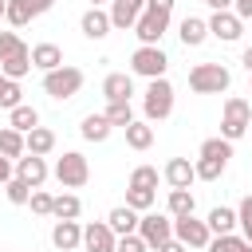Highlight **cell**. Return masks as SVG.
Segmentation results:
<instances>
[{
    "label": "cell",
    "instance_id": "obj_1",
    "mask_svg": "<svg viewBox=\"0 0 252 252\" xmlns=\"http://www.w3.org/2000/svg\"><path fill=\"white\" fill-rule=\"evenodd\" d=\"M43 91H47L55 102H67V98H75V94L83 91V71L71 67V63H63V67H55V71L43 75Z\"/></svg>",
    "mask_w": 252,
    "mask_h": 252
},
{
    "label": "cell",
    "instance_id": "obj_2",
    "mask_svg": "<svg viewBox=\"0 0 252 252\" xmlns=\"http://www.w3.org/2000/svg\"><path fill=\"white\" fill-rule=\"evenodd\" d=\"M248 122H252V106H248V98H240V94L224 98V114H220V138H224V142L244 138V134H248Z\"/></svg>",
    "mask_w": 252,
    "mask_h": 252
},
{
    "label": "cell",
    "instance_id": "obj_3",
    "mask_svg": "<svg viewBox=\"0 0 252 252\" xmlns=\"http://www.w3.org/2000/svg\"><path fill=\"white\" fill-rule=\"evenodd\" d=\"M228 83H232V75L224 63H197L189 71V87L197 94H220V91H228Z\"/></svg>",
    "mask_w": 252,
    "mask_h": 252
},
{
    "label": "cell",
    "instance_id": "obj_4",
    "mask_svg": "<svg viewBox=\"0 0 252 252\" xmlns=\"http://www.w3.org/2000/svg\"><path fill=\"white\" fill-rule=\"evenodd\" d=\"M142 110H146V122L169 118V114H173V83H169V79H150L146 98H142Z\"/></svg>",
    "mask_w": 252,
    "mask_h": 252
},
{
    "label": "cell",
    "instance_id": "obj_5",
    "mask_svg": "<svg viewBox=\"0 0 252 252\" xmlns=\"http://www.w3.org/2000/svg\"><path fill=\"white\" fill-rule=\"evenodd\" d=\"M55 177H59L63 189H83V185L91 181V165H87V158H83L79 150H67V154L55 161Z\"/></svg>",
    "mask_w": 252,
    "mask_h": 252
},
{
    "label": "cell",
    "instance_id": "obj_6",
    "mask_svg": "<svg viewBox=\"0 0 252 252\" xmlns=\"http://www.w3.org/2000/svg\"><path fill=\"white\" fill-rule=\"evenodd\" d=\"M165 67H169V55H165L161 47L138 43V51L130 55V71L142 75V79H165Z\"/></svg>",
    "mask_w": 252,
    "mask_h": 252
},
{
    "label": "cell",
    "instance_id": "obj_7",
    "mask_svg": "<svg viewBox=\"0 0 252 252\" xmlns=\"http://www.w3.org/2000/svg\"><path fill=\"white\" fill-rule=\"evenodd\" d=\"M173 240H181L185 248L205 252V248H209V240H213V232H209V224H205V220H197V217L189 213V217H173Z\"/></svg>",
    "mask_w": 252,
    "mask_h": 252
},
{
    "label": "cell",
    "instance_id": "obj_8",
    "mask_svg": "<svg viewBox=\"0 0 252 252\" xmlns=\"http://www.w3.org/2000/svg\"><path fill=\"white\" fill-rule=\"evenodd\" d=\"M138 236L146 240V248H158L173 236V217L169 213H146L138 217Z\"/></svg>",
    "mask_w": 252,
    "mask_h": 252
},
{
    "label": "cell",
    "instance_id": "obj_9",
    "mask_svg": "<svg viewBox=\"0 0 252 252\" xmlns=\"http://www.w3.org/2000/svg\"><path fill=\"white\" fill-rule=\"evenodd\" d=\"M165 28H169V16H165V12H150V8H142L138 24H134V35H138L146 47H158V39L165 35Z\"/></svg>",
    "mask_w": 252,
    "mask_h": 252
},
{
    "label": "cell",
    "instance_id": "obj_10",
    "mask_svg": "<svg viewBox=\"0 0 252 252\" xmlns=\"http://www.w3.org/2000/svg\"><path fill=\"white\" fill-rule=\"evenodd\" d=\"M205 24H209V35H217L220 43H236V39L244 35V20H240L232 8H228V12H213Z\"/></svg>",
    "mask_w": 252,
    "mask_h": 252
},
{
    "label": "cell",
    "instance_id": "obj_11",
    "mask_svg": "<svg viewBox=\"0 0 252 252\" xmlns=\"http://www.w3.org/2000/svg\"><path fill=\"white\" fill-rule=\"evenodd\" d=\"M114 244H118V236L110 232L106 220H91V224L83 228V248H87V252H114Z\"/></svg>",
    "mask_w": 252,
    "mask_h": 252
},
{
    "label": "cell",
    "instance_id": "obj_12",
    "mask_svg": "<svg viewBox=\"0 0 252 252\" xmlns=\"http://www.w3.org/2000/svg\"><path fill=\"white\" fill-rule=\"evenodd\" d=\"M16 177H20L24 185L39 189V185L47 181V161L35 158V154H24V158H16Z\"/></svg>",
    "mask_w": 252,
    "mask_h": 252
},
{
    "label": "cell",
    "instance_id": "obj_13",
    "mask_svg": "<svg viewBox=\"0 0 252 252\" xmlns=\"http://www.w3.org/2000/svg\"><path fill=\"white\" fill-rule=\"evenodd\" d=\"M51 244H55L59 252H75V248H83V224H79V220H55V228H51Z\"/></svg>",
    "mask_w": 252,
    "mask_h": 252
},
{
    "label": "cell",
    "instance_id": "obj_14",
    "mask_svg": "<svg viewBox=\"0 0 252 252\" xmlns=\"http://www.w3.org/2000/svg\"><path fill=\"white\" fill-rule=\"evenodd\" d=\"M161 177L169 181V189H189V185L197 181V173H193V161H189V158H169V161H165V169H161Z\"/></svg>",
    "mask_w": 252,
    "mask_h": 252
},
{
    "label": "cell",
    "instance_id": "obj_15",
    "mask_svg": "<svg viewBox=\"0 0 252 252\" xmlns=\"http://www.w3.org/2000/svg\"><path fill=\"white\" fill-rule=\"evenodd\" d=\"M142 8H146V0H110V28H122V32L134 28Z\"/></svg>",
    "mask_w": 252,
    "mask_h": 252
},
{
    "label": "cell",
    "instance_id": "obj_16",
    "mask_svg": "<svg viewBox=\"0 0 252 252\" xmlns=\"http://www.w3.org/2000/svg\"><path fill=\"white\" fill-rule=\"evenodd\" d=\"M102 94H106V102H130L134 79H130L126 71H110V75L102 79Z\"/></svg>",
    "mask_w": 252,
    "mask_h": 252
},
{
    "label": "cell",
    "instance_id": "obj_17",
    "mask_svg": "<svg viewBox=\"0 0 252 252\" xmlns=\"http://www.w3.org/2000/svg\"><path fill=\"white\" fill-rule=\"evenodd\" d=\"M79 28H83L87 39H106V35H110V12H102V8H87L83 20H79Z\"/></svg>",
    "mask_w": 252,
    "mask_h": 252
},
{
    "label": "cell",
    "instance_id": "obj_18",
    "mask_svg": "<svg viewBox=\"0 0 252 252\" xmlns=\"http://www.w3.org/2000/svg\"><path fill=\"white\" fill-rule=\"evenodd\" d=\"M24 150H28V154H35V158H47V154L55 150V130H47V126L28 130V134H24Z\"/></svg>",
    "mask_w": 252,
    "mask_h": 252
},
{
    "label": "cell",
    "instance_id": "obj_19",
    "mask_svg": "<svg viewBox=\"0 0 252 252\" xmlns=\"http://www.w3.org/2000/svg\"><path fill=\"white\" fill-rule=\"evenodd\" d=\"M177 35H181V43H185V47H201V43L209 39V24H205L201 16H185V20H181V28H177Z\"/></svg>",
    "mask_w": 252,
    "mask_h": 252
},
{
    "label": "cell",
    "instance_id": "obj_20",
    "mask_svg": "<svg viewBox=\"0 0 252 252\" xmlns=\"http://www.w3.org/2000/svg\"><path fill=\"white\" fill-rule=\"evenodd\" d=\"M32 67H39L43 75L55 71V67H63V51H59V43H35V47H32Z\"/></svg>",
    "mask_w": 252,
    "mask_h": 252
},
{
    "label": "cell",
    "instance_id": "obj_21",
    "mask_svg": "<svg viewBox=\"0 0 252 252\" xmlns=\"http://www.w3.org/2000/svg\"><path fill=\"white\" fill-rule=\"evenodd\" d=\"M106 224H110L114 236H130V232H138V213L126 209V205H118V209L106 213Z\"/></svg>",
    "mask_w": 252,
    "mask_h": 252
},
{
    "label": "cell",
    "instance_id": "obj_22",
    "mask_svg": "<svg viewBox=\"0 0 252 252\" xmlns=\"http://www.w3.org/2000/svg\"><path fill=\"white\" fill-rule=\"evenodd\" d=\"M205 224H209V232H213V236H224V232H232V228H236V209L217 205V209H209Z\"/></svg>",
    "mask_w": 252,
    "mask_h": 252
},
{
    "label": "cell",
    "instance_id": "obj_23",
    "mask_svg": "<svg viewBox=\"0 0 252 252\" xmlns=\"http://www.w3.org/2000/svg\"><path fill=\"white\" fill-rule=\"evenodd\" d=\"M8 126H12V130H20V134H28V130H35V126H39V110H35V106H28V102H20V106H12V110H8Z\"/></svg>",
    "mask_w": 252,
    "mask_h": 252
},
{
    "label": "cell",
    "instance_id": "obj_24",
    "mask_svg": "<svg viewBox=\"0 0 252 252\" xmlns=\"http://www.w3.org/2000/svg\"><path fill=\"white\" fill-rule=\"evenodd\" d=\"M24 154H28V150H24V134L12 130V126H0V158L16 161V158H24Z\"/></svg>",
    "mask_w": 252,
    "mask_h": 252
},
{
    "label": "cell",
    "instance_id": "obj_25",
    "mask_svg": "<svg viewBox=\"0 0 252 252\" xmlns=\"http://www.w3.org/2000/svg\"><path fill=\"white\" fill-rule=\"evenodd\" d=\"M110 130H114V126H110L102 114H87V118H83V126H79V134H83L87 142H106V138H110Z\"/></svg>",
    "mask_w": 252,
    "mask_h": 252
},
{
    "label": "cell",
    "instance_id": "obj_26",
    "mask_svg": "<svg viewBox=\"0 0 252 252\" xmlns=\"http://www.w3.org/2000/svg\"><path fill=\"white\" fill-rule=\"evenodd\" d=\"M126 146H130V150H150V146H154V126L134 118V122L126 126Z\"/></svg>",
    "mask_w": 252,
    "mask_h": 252
},
{
    "label": "cell",
    "instance_id": "obj_27",
    "mask_svg": "<svg viewBox=\"0 0 252 252\" xmlns=\"http://www.w3.org/2000/svg\"><path fill=\"white\" fill-rule=\"evenodd\" d=\"M79 213H83V201L75 193H59L55 205H51V217L55 220H79Z\"/></svg>",
    "mask_w": 252,
    "mask_h": 252
},
{
    "label": "cell",
    "instance_id": "obj_28",
    "mask_svg": "<svg viewBox=\"0 0 252 252\" xmlns=\"http://www.w3.org/2000/svg\"><path fill=\"white\" fill-rule=\"evenodd\" d=\"M224 169H228V158H197V161H193L197 181H217Z\"/></svg>",
    "mask_w": 252,
    "mask_h": 252
},
{
    "label": "cell",
    "instance_id": "obj_29",
    "mask_svg": "<svg viewBox=\"0 0 252 252\" xmlns=\"http://www.w3.org/2000/svg\"><path fill=\"white\" fill-rule=\"evenodd\" d=\"M28 71H32V47H28V51H20V55H12V59H4V63H0V75H8V79H16V83H20V79H24V75H28Z\"/></svg>",
    "mask_w": 252,
    "mask_h": 252
},
{
    "label": "cell",
    "instance_id": "obj_30",
    "mask_svg": "<svg viewBox=\"0 0 252 252\" xmlns=\"http://www.w3.org/2000/svg\"><path fill=\"white\" fill-rule=\"evenodd\" d=\"M4 20H8L12 28H28V24L35 20V12H32V4H28V0H8V8H4Z\"/></svg>",
    "mask_w": 252,
    "mask_h": 252
},
{
    "label": "cell",
    "instance_id": "obj_31",
    "mask_svg": "<svg viewBox=\"0 0 252 252\" xmlns=\"http://www.w3.org/2000/svg\"><path fill=\"white\" fill-rule=\"evenodd\" d=\"M102 118H106L110 126H122V130H126V126L134 122V106H130V102H106Z\"/></svg>",
    "mask_w": 252,
    "mask_h": 252
},
{
    "label": "cell",
    "instance_id": "obj_32",
    "mask_svg": "<svg viewBox=\"0 0 252 252\" xmlns=\"http://www.w3.org/2000/svg\"><path fill=\"white\" fill-rule=\"evenodd\" d=\"M165 205H169V217H189L197 201H193L189 189H169V201H165Z\"/></svg>",
    "mask_w": 252,
    "mask_h": 252
},
{
    "label": "cell",
    "instance_id": "obj_33",
    "mask_svg": "<svg viewBox=\"0 0 252 252\" xmlns=\"http://www.w3.org/2000/svg\"><path fill=\"white\" fill-rule=\"evenodd\" d=\"M244 244H248L244 236H236V232H224V236H213L205 252H244Z\"/></svg>",
    "mask_w": 252,
    "mask_h": 252
},
{
    "label": "cell",
    "instance_id": "obj_34",
    "mask_svg": "<svg viewBox=\"0 0 252 252\" xmlns=\"http://www.w3.org/2000/svg\"><path fill=\"white\" fill-rule=\"evenodd\" d=\"M158 169L154 165H138L134 173H130V189H158Z\"/></svg>",
    "mask_w": 252,
    "mask_h": 252
},
{
    "label": "cell",
    "instance_id": "obj_35",
    "mask_svg": "<svg viewBox=\"0 0 252 252\" xmlns=\"http://www.w3.org/2000/svg\"><path fill=\"white\" fill-rule=\"evenodd\" d=\"M154 201H158L154 189H126V209H134V213H146Z\"/></svg>",
    "mask_w": 252,
    "mask_h": 252
},
{
    "label": "cell",
    "instance_id": "obj_36",
    "mask_svg": "<svg viewBox=\"0 0 252 252\" xmlns=\"http://www.w3.org/2000/svg\"><path fill=\"white\" fill-rule=\"evenodd\" d=\"M20 83L16 79H8V75H0V106L4 110H12V106H20Z\"/></svg>",
    "mask_w": 252,
    "mask_h": 252
},
{
    "label": "cell",
    "instance_id": "obj_37",
    "mask_svg": "<svg viewBox=\"0 0 252 252\" xmlns=\"http://www.w3.org/2000/svg\"><path fill=\"white\" fill-rule=\"evenodd\" d=\"M20 51H28V43H24L16 32H0V63L12 59V55H20Z\"/></svg>",
    "mask_w": 252,
    "mask_h": 252
},
{
    "label": "cell",
    "instance_id": "obj_38",
    "mask_svg": "<svg viewBox=\"0 0 252 252\" xmlns=\"http://www.w3.org/2000/svg\"><path fill=\"white\" fill-rule=\"evenodd\" d=\"M201 158H232V142H224V138H205V142H201Z\"/></svg>",
    "mask_w": 252,
    "mask_h": 252
},
{
    "label": "cell",
    "instance_id": "obj_39",
    "mask_svg": "<svg viewBox=\"0 0 252 252\" xmlns=\"http://www.w3.org/2000/svg\"><path fill=\"white\" fill-rule=\"evenodd\" d=\"M4 193H8L12 205H28V201H32V185H24L20 177H12V181L4 185Z\"/></svg>",
    "mask_w": 252,
    "mask_h": 252
},
{
    "label": "cell",
    "instance_id": "obj_40",
    "mask_svg": "<svg viewBox=\"0 0 252 252\" xmlns=\"http://www.w3.org/2000/svg\"><path fill=\"white\" fill-rule=\"evenodd\" d=\"M32 213H39V217H51V205H55V197L47 193V189H32Z\"/></svg>",
    "mask_w": 252,
    "mask_h": 252
},
{
    "label": "cell",
    "instance_id": "obj_41",
    "mask_svg": "<svg viewBox=\"0 0 252 252\" xmlns=\"http://www.w3.org/2000/svg\"><path fill=\"white\" fill-rule=\"evenodd\" d=\"M236 224L244 228V240L252 244V193H248V197L240 201V209H236Z\"/></svg>",
    "mask_w": 252,
    "mask_h": 252
},
{
    "label": "cell",
    "instance_id": "obj_42",
    "mask_svg": "<svg viewBox=\"0 0 252 252\" xmlns=\"http://www.w3.org/2000/svg\"><path fill=\"white\" fill-rule=\"evenodd\" d=\"M114 252H150V248H146V240H142L138 232H130V236H118Z\"/></svg>",
    "mask_w": 252,
    "mask_h": 252
},
{
    "label": "cell",
    "instance_id": "obj_43",
    "mask_svg": "<svg viewBox=\"0 0 252 252\" xmlns=\"http://www.w3.org/2000/svg\"><path fill=\"white\" fill-rule=\"evenodd\" d=\"M16 177V161H8V158H0V185H8Z\"/></svg>",
    "mask_w": 252,
    "mask_h": 252
},
{
    "label": "cell",
    "instance_id": "obj_44",
    "mask_svg": "<svg viewBox=\"0 0 252 252\" xmlns=\"http://www.w3.org/2000/svg\"><path fill=\"white\" fill-rule=\"evenodd\" d=\"M146 8H150V12H165V16H173V0H146Z\"/></svg>",
    "mask_w": 252,
    "mask_h": 252
},
{
    "label": "cell",
    "instance_id": "obj_45",
    "mask_svg": "<svg viewBox=\"0 0 252 252\" xmlns=\"http://www.w3.org/2000/svg\"><path fill=\"white\" fill-rule=\"evenodd\" d=\"M232 12L240 20H252V0H232Z\"/></svg>",
    "mask_w": 252,
    "mask_h": 252
},
{
    "label": "cell",
    "instance_id": "obj_46",
    "mask_svg": "<svg viewBox=\"0 0 252 252\" xmlns=\"http://www.w3.org/2000/svg\"><path fill=\"white\" fill-rule=\"evenodd\" d=\"M154 252H189V248H185L181 240H173V236H169V240H165V244H158Z\"/></svg>",
    "mask_w": 252,
    "mask_h": 252
},
{
    "label": "cell",
    "instance_id": "obj_47",
    "mask_svg": "<svg viewBox=\"0 0 252 252\" xmlns=\"http://www.w3.org/2000/svg\"><path fill=\"white\" fill-rule=\"evenodd\" d=\"M28 4H32V12H35V16H43V12H51V8H55V0H28Z\"/></svg>",
    "mask_w": 252,
    "mask_h": 252
},
{
    "label": "cell",
    "instance_id": "obj_48",
    "mask_svg": "<svg viewBox=\"0 0 252 252\" xmlns=\"http://www.w3.org/2000/svg\"><path fill=\"white\" fill-rule=\"evenodd\" d=\"M205 4H209L213 12H228V8H232V0H205Z\"/></svg>",
    "mask_w": 252,
    "mask_h": 252
},
{
    "label": "cell",
    "instance_id": "obj_49",
    "mask_svg": "<svg viewBox=\"0 0 252 252\" xmlns=\"http://www.w3.org/2000/svg\"><path fill=\"white\" fill-rule=\"evenodd\" d=\"M240 63H244V71L252 75V47H244V55H240Z\"/></svg>",
    "mask_w": 252,
    "mask_h": 252
},
{
    "label": "cell",
    "instance_id": "obj_50",
    "mask_svg": "<svg viewBox=\"0 0 252 252\" xmlns=\"http://www.w3.org/2000/svg\"><path fill=\"white\" fill-rule=\"evenodd\" d=\"M4 8H8V0H0V20H4Z\"/></svg>",
    "mask_w": 252,
    "mask_h": 252
},
{
    "label": "cell",
    "instance_id": "obj_51",
    "mask_svg": "<svg viewBox=\"0 0 252 252\" xmlns=\"http://www.w3.org/2000/svg\"><path fill=\"white\" fill-rule=\"evenodd\" d=\"M98 4H106V0H91V8H98Z\"/></svg>",
    "mask_w": 252,
    "mask_h": 252
},
{
    "label": "cell",
    "instance_id": "obj_52",
    "mask_svg": "<svg viewBox=\"0 0 252 252\" xmlns=\"http://www.w3.org/2000/svg\"><path fill=\"white\" fill-rule=\"evenodd\" d=\"M244 252H252V244H244Z\"/></svg>",
    "mask_w": 252,
    "mask_h": 252
},
{
    "label": "cell",
    "instance_id": "obj_53",
    "mask_svg": "<svg viewBox=\"0 0 252 252\" xmlns=\"http://www.w3.org/2000/svg\"><path fill=\"white\" fill-rule=\"evenodd\" d=\"M248 94H252V83H248Z\"/></svg>",
    "mask_w": 252,
    "mask_h": 252
},
{
    "label": "cell",
    "instance_id": "obj_54",
    "mask_svg": "<svg viewBox=\"0 0 252 252\" xmlns=\"http://www.w3.org/2000/svg\"><path fill=\"white\" fill-rule=\"evenodd\" d=\"M248 134H252V122H248Z\"/></svg>",
    "mask_w": 252,
    "mask_h": 252
}]
</instances>
